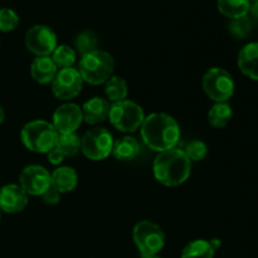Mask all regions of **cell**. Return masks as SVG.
Wrapping results in <instances>:
<instances>
[{
  "label": "cell",
  "mask_w": 258,
  "mask_h": 258,
  "mask_svg": "<svg viewBox=\"0 0 258 258\" xmlns=\"http://www.w3.org/2000/svg\"><path fill=\"white\" fill-rule=\"evenodd\" d=\"M141 139L156 153L176 148L180 140V127L173 116L164 112H154L146 116L140 127Z\"/></svg>",
  "instance_id": "cell-1"
},
{
  "label": "cell",
  "mask_w": 258,
  "mask_h": 258,
  "mask_svg": "<svg viewBox=\"0 0 258 258\" xmlns=\"http://www.w3.org/2000/svg\"><path fill=\"white\" fill-rule=\"evenodd\" d=\"M153 173L163 185L179 186L190 176L191 161L181 149H170L158 154L153 163Z\"/></svg>",
  "instance_id": "cell-2"
},
{
  "label": "cell",
  "mask_w": 258,
  "mask_h": 258,
  "mask_svg": "<svg viewBox=\"0 0 258 258\" xmlns=\"http://www.w3.org/2000/svg\"><path fill=\"white\" fill-rule=\"evenodd\" d=\"M77 70L85 83L91 86L105 85L113 75L115 59L106 50L96 49L81 57Z\"/></svg>",
  "instance_id": "cell-3"
},
{
  "label": "cell",
  "mask_w": 258,
  "mask_h": 258,
  "mask_svg": "<svg viewBox=\"0 0 258 258\" xmlns=\"http://www.w3.org/2000/svg\"><path fill=\"white\" fill-rule=\"evenodd\" d=\"M57 131L52 122L45 120H33L25 123L20 131V140L29 151L35 154H47L55 146Z\"/></svg>",
  "instance_id": "cell-4"
},
{
  "label": "cell",
  "mask_w": 258,
  "mask_h": 258,
  "mask_svg": "<svg viewBox=\"0 0 258 258\" xmlns=\"http://www.w3.org/2000/svg\"><path fill=\"white\" fill-rule=\"evenodd\" d=\"M145 117L143 107L131 100L111 103L110 106L108 121L116 130L121 133H135L141 127Z\"/></svg>",
  "instance_id": "cell-5"
},
{
  "label": "cell",
  "mask_w": 258,
  "mask_h": 258,
  "mask_svg": "<svg viewBox=\"0 0 258 258\" xmlns=\"http://www.w3.org/2000/svg\"><path fill=\"white\" fill-rule=\"evenodd\" d=\"M133 239L141 258L158 256L165 246V234L159 224L151 221H140L133 229Z\"/></svg>",
  "instance_id": "cell-6"
},
{
  "label": "cell",
  "mask_w": 258,
  "mask_h": 258,
  "mask_svg": "<svg viewBox=\"0 0 258 258\" xmlns=\"http://www.w3.org/2000/svg\"><path fill=\"white\" fill-rule=\"evenodd\" d=\"M202 86L207 97L214 103L228 102L236 90V83L231 73L219 67H212L204 73Z\"/></svg>",
  "instance_id": "cell-7"
},
{
  "label": "cell",
  "mask_w": 258,
  "mask_h": 258,
  "mask_svg": "<svg viewBox=\"0 0 258 258\" xmlns=\"http://www.w3.org/2000/svg\"><path fill=\"white\" fill-rule=\"evenodd\" d=\"M112 134L105 127H93L81 138V150L92 161H102L112 154Z\"/></svg>",
  "instance_id": "cell-8"
},
{
  "label": "cell",
  "mask_w": 258,
  "mask_h": 258,
  "mask_svg": "<svg viewBox=\"0 0 258 258\" xmlns=\"http://www.w3.org/2000/svg\"><path fill=\"white\" fill-rule=\"evenodd\" d=\"M24 44L25 48L35 57H50L58 45L57 35L47 25H33L25 33Z\"/></svg>",
  "instance_id": "cell-9"
},
{
  "label": "cell",
  "mask_w": 258,
  "mask_h": 258,
  "mask_svg": "<svg viewBox=\"0 0 258 258\" xmlns=\"http://www.w3.org/2000/svg\"><path fill=\"white\" fill-rule=\"evenodd\" d=\"M83 83L85 82L77 68L71 67L58 70L54 80L50 83V87L55 98L60 101H70L80 95Z\"/></svg>",
  "instance_id": "cell-10"
},
{
  "label": "cell",
  "mask_w": 258,
  "mask_h": 258,
  "mask_svg": "<svg viewBox=\"0 0 258 258\" xmlns=\"http://www.w3.org/2000/svg\"><path fill=\"white\" fill-rule=\"evenodd\" d=\"M19 185L28 196L42 197L52 185L50 173L42 165H28L20 171Z\"/></svg>",
  "instance_id": "cell-11"
},
{
  "label": "cell",
  "mask_w": 258,
  "mask_h": 258,
  "mask_svg": "<svg viewBox=\"0 0 258 258\" xmlns=\"http://www.w3.org/2000/svg\"><path fill=\"white\" fill-rule=\"evenodd\" d=\"M83 122L81 106L66 102L55 108L52 116V125L57 134H72L80 128Z\"/></svg>",
  "instance_id": "cell-12"
},
{
  "label": "cell",
  "mask_w": 258,
  "mask_h": 258,
  "mask_svg": "<svg viewBox=\"0 0 258 258\" xmlns=\"http://www.w3.org/2000/svg\"><path fill=\"white\" fill-rule=\"evenodd\" d=\"M28 194L19 184H7L0 188V211L8 214H17L24 211L29 203Z\"/></svg>",
  "instance_id": "cell-13"
},
{
  "label": "cell",
  "mask_w": 258,
  "mask_h": 258,
  "mask_svg": "<svg viewBox=\"0 0 258 258\" xmlns=\"http://www.w3.org/2000/svg\"><path fill=\"white\" fill-rule=\"evenodd\" d=\"M110 102L102 97H92L83 103L81 107L83 116V122L88 125H98L108 118L110 113Z\"/></svg>",
  "instance_id": "cell-14"
},
{
  "label": "cell",
  "mask_w": 258,
  "mask_h": 258,
  "mask_svg": "<svg viewBox=\"0 0 258 258\" xmlns=\"http://www.w3.org/2000/svg\"><path fill=\"white\" fill-rule=\"evenodd\" d=\"M237 64L242 75L252 81H258V42L247 43L239 50Z\"/></svg>",
  "instance_id": "cell-15"
},
{
  "label": "cell",
  "mask_w": 258,
  "mask_h": 258,
  "mask_svg": "<svg viewBox=\"0 0 258 258\" xmlns=\"http://www.w3.org/2000/svg\"><path fill=\"white\" fill-rule=\"evenodd\" d=\"M58 72L57 66L50 57H35L30 64V75L39 85H49Z\"/></svg>",
  "instance_id": "cell-16"
},
{
  "label": "cell",
  "mask_w": 258,
  "mask_h": 258,
  "mask_svg": "<svg viewBox=\"0 0 258 258\" xmlns=\"http://www.w3.org/2000/svg\"><path fill=\"white\" fill-rule=\"evenodd\" d=\"M141 145L134 136L126 135L113 141L111 155L120 161H133L140 155Z\"/></svg>",
  "instance_id": "cell-17"
},
{
  "label": "cell",
  "mask_w": 258,
  "mask_h": 258,
  "mask_svg": "<svg viewBox=\"0 0 258 258\" xmlns=\"http://www.w3.org/2000/svg\"><path fill=\"white\" fill-rule=\"evenodd\" d=\"M52 185L59 191L60 194L70 193L75 190L78 184L77 171L72 166H58L52 174Z\"/></svg>",
  "instance_id": "cell-18"
},
{
  "label": "cell",
  "mask_w": 258,
  "mask_h": 258,
  "mask_svg": "<svg viewBox=\"0 0 258 258\" xmlns=\"http://www.w3.org/2000/svg\"><path fill=\"white\" fill-rule=\"evenodd\" d=\"M233 110L228 102L214 103L208 112V122L214 128H223L231 122Z\"/></svg>",
  "instance_id": "cell-19"
},
{
  "label": "cell",
  "mask_w": 258,
  "mask_h": 258,
  "mask_svg": "<svg viewBox=\"0 0 258 258\" xmlns=\"http://www.w3.org/2000/svg\"><path fill=\"white\" fill-rule=\"evenodd\" d=\"M217 7L221 14L229 19L246 17L248 15L251 2L249 0H218Z\"/></svg>",
  "instance_id": "cell-20"
},
{
  "label": "cell",
  "mask_w": 258,
  "mask_h": 258,
  "mask_svg": "<svg viewBox=\"0 0 258 258\" xmlns=\"http://www.w3.org/2000/svg\"><path fill=\"white\" fill-rule=\"evenodd\" d=\"M105 93L108 101L112 103L126 100L128 93V86L120 76H111L105 82Z\"/></svg>",
  "instance_id": "cell-21"
},
{
  "label": "cell",
  "mask_w": 258,
  "mask_h": 258,
  "mask_svg": "<svg viewBox=\"0 0 258 258\" xmlns=\"http://www.w3.org/2000/svg\"><path fill=\"white\" fill-rule=\"evenodd\" d=\"M214 248L207 239H194L181 251L180 258H213Z\"/></svg>",
  "instance_id": "cell-22"
},
{
  "label": "cell",
  "mask_w": 258,
  "mask_h": 258,
  "mask_svg": "<svg viewBox=\"0 0 258 258\" xmlns=\"http://www.w3.org/2000/svg\"><path fill=\"white\" fill-rule=\"evenodd\" d=\"M50 58L57 66V68L63 70V68H71L75 66L76 60H77V53H76L75 48L60 44L55 47V49L50 54Z\"/></svg>",
  "instance_id": "cell-23"
},
{
  "label": "cell",
  "mask_w": 258,
  "mask_h": 258,
  "mask_svg": "<svg viewBox=\"0 0 258 258\" xmlns=\"http://www.w3.org/2000/svg\"><path fill=\"white\" fill-rule=\"evenodd\" d=\"M54 148L64 156H75L81 150V138L76 133L58 134Z\"/></svg>",
  "instance_id": "cell-24"
},
{
  "label": "cell",
  "mask_w": 258,
  "mask_h": 258,
  "mask_svg": "<svg viewBox=\"0 0 258 258\" xmlns=\"http://www.w3.org/2000/svg\"><path fill=\"white\" fill-rule=\"evenodd\" d=\"M97 35L92 30H83L75 39V50L81 57L97 49Z\"/></svg>",
  "instance_id": "cell-25"
},
{
  "label": "cell",
  "mask_w": 258,
  "mask_h": 258,
  "mask_svg": "<svg viewBox=\"0 0 258 258\" xmlns=\"http://www.w3.org/2000/svg\"><path fill=\"white\" fill-rule=\"evenodd\" d=\"M252 28H253V23L248 15L231 19L228 24L229 33L236 39H244V38L248 37L252 32Z\"/></svg>",
  "instance_id": "cell-26"
},
{
  "label": "cell",
  "mask_w": 258,
  "mask_h": 258,
  "mask_svg": "<svg viewBox=\"0 0 258 258\" xmlns=\"http://www.w3.org/2000/svg\"><path fill=\"white\" fill-rule=\"evenodd\" d=\"M184 153L189 158L191 163H197V161H202L207 158L208 155V146L204 141L202 140H193L186 145Z\"/></svg>",
  "instance_id": "cell-27"
},
{
  "label": "cell",
  "mask_w": 258,
  "mask_h": 258,
  "mask_svg": "<svg viewBox=\"0 0 258 258\" xmlns=\"http://www.w3.org/2000/svg\"><path fill=\"white\" fill-rule=\"evenodd\" d=\"M19 25V15L10 8L0 9V32L9 33Z\"/></svg>",
  "instance_id": "cell-28"
},
{
  "label": "cell",
  "mask_w": 258,
  "mask_h": 258,
  "mask_svg": "<svg viewBox=\"0 0 258 258\" xmlns=\"http://www.w3.org/2000/svg\"><path fill=\"white\" fill-rule=\"evenodd\" d=\"M60 196H62V194H60L54 186L50 185L49 188L42 194V199L45 204H48V206H55V204H58L60 202Z\"/></svg>",
  "instance_id": "cell-29"
},
{
  "label": "cell",
  "mask_w": 258,
  "mask_h": 258,
  "mask_svg": "<svg viewBox=\"0 0 258 258\" xmlns=\"http://www.w3.org/2000/svg\"><path fill=\"white\" fill-rule=\"evenodd\" d=\"M47 158H48V161H49L52 165L54 166H60V164L63 163V160H64L66 156L63 155L62 153H60L58 149L53 148L52 150L49 151V153H47Z\"/></svg>",
  "instance_id": "cell-30"
},
{
  "label": "cell",
  "mask_w": 258,
  "mask_h": 258,
  "mask_svg": "<svg viewBox=\"0 0 258 258\" xmlns=\"http://www.w3.org/2000/svg\"><path fill=\"white\" fill-rule=\"evenodd\" d=\"M248 14H249L248 17L251 18L252 23H256V24L258 25V0L253 2V4H251Z\"/></svg>",
  "instance_id": "cell-31"
},
{
  "label": "cell",
  "mask_w": 258,
  "mask_h": 258,
  "mask_svg": "<svg viewBox=\"0 0 258 258\" xmlns=\"http://www.w3.org/2000/svg\"><path fill=\"white\" fill-rule=\"evenodd\" d=\"M211 244H212V247H213L214 248V251H217V249L219 248V247H221V241H219L218 238H214V239H211Z\"/></svg>",
  "instance_id": "cell-32"
},
{
  "label": "cell",
  "mask_w": 258,
  "mask_h": 258,
  "mask_svg": "<svg viewBox=\"0 0 258 258\" xmlns=\"http://www.w3.org/2000/svg\"><path fill=\"white\" fill-rule=\"evenodd\" d=\"M5 120V112H4V108L0 106V125H2L3 122H4Z\"/></svg>",
  "instance_id": "cell-33"
},
{
  "label": "cell",
  "mask_w": 258,
  "mask_h": 258,
  "mask_svg": "<svg viewBox=\"0 0 258 258\" xmlns=\"http://www.w3.org/2000/svg\"><path fill=\"white\" fill-rule=\"evenodd\" d=\"M145 258H161V257H159V256H151V257H145Z\"/></svg>",
  "instance_id": "cell-34"
},
{
  "label": "cell",
  "mask_w": 258,
  "mask_h": 258,
  "mask_svg": "<svg viewBox=\"0 0 258 258\" xmlns=\"http://www.w3.org/2000/svg\"><path fill=\"white\" fill-rule=\"evenodd\" d=\"M0 219H2V211H0Z\"/></svg>",
  "instance_id": "cell-35"
},
{
  "label": "cell",
  "mask_w": 258,
  "mask_h": 258,
  "mask_svg": "<svg viewBox=\"0 0 258 258\" xmlns=\"http://www.w3.org/2000/svg\"><path fill=\"white\" fill-rule=\"evenodd\" d=\"M249 2H256V0H249Z\"/></svg>",
  "instance_id": "cell-36"
}]
</instances>
